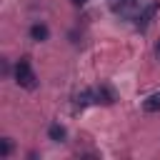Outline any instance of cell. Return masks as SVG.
I'll return each mask as SVG.
<instances>
[{
  "label": "cell",
  "mask_w": 160,
  "mask_h": 160,
  "mask_svg": "<svg viewBox=\"0 0 160 160\" xmlns=\"http://www.w3.org/2000/svg\"><path fill=\"white\" fill-rule=\"evenodd\" d=\"M15 82L20 88H25V90H35L38 88V75H35V70H32L28 58L18 60V65H15Z\"/></svg>",
  "instance_id": "6da1fadb"
},
{
  "label": "cell",
  "mask_w": 160,
  "mask_h": 160,
  "mask_svg": "<svg viewBox=\"0 0 160 160\" xmlns=\"http://www.w3.org/2000/svg\"><path fill=\"white\" fill-rule=\"evenodd\" d=\"M158 8H160V2L158 0H152V2H148L140 12H138V18H135V25L140 28V30H145L150 22H152V18H155V12H158Z\"/></svg>",
  "instance_id": "7a4b0ae2"
},
{
  "label": "cell",
  "mask_w": 160,
  "mask_h": 160,
  "mask_svg": "<svg viewBox=\"0 0 160 160\" xmlns=\"http://www.w3.org/2000/svg\"><path fill=\"white\" fill-rule=\"evenodd\" d=\"M92 92H95V102H102V105H112V102L118 100L115 90H112L110 85H105V82H100L98 88H92Z\"/></svg>",
  "instance_id": "3957f363"
},
{
  "label": "cell",
  "mask_w": 160,
  "mask_h": 160,
  "mask_svg": "<svg viewBox=\"0 0 160 160\" xmlns=\"http://www.w3.org/2000/svg\"><path fill=\"white\" fill-rule=\"evenodd\" d=\"M48 38H50V30H48L45 22H32V25H30V40L42 42V40H48Z\"/></svg>",
  "instance_id": "277c9868"
},
{
  "label": "cell",
  "mask_w": 160,
  "mask_h": 160,
  "mask_svg": "<svg viewBox=\"0 0 160 160\" xmlns=\"http://www.w3.org/2000/svg\"><path fill=\"white\" fill-rule=\"evenodd\" d=\"M65 135H68V132H65V128H62L60 122H52V125L48 128V138H50L52 142H62Z\"/></svg>",
  "instance_id": "5b68a950"
},
{
  "label": "cell",
  "mask_w": 160,
  "mask_h": 160,
  "mask_svg": "<svg viewBox=\"0 0 160 160\" xmlns=\"http://www.w3.org/2000/svg\"><path fill=\"white\" fill-rule=\"evenodd\" d=\"M90 102H95V92H92V88H88V90H82V92L75 95V105H78V108H85V105H90Z\"/></svg>",
  "instance_id": "8992f818"
},
{
  "label": "cell",
  "mask_w": 160,
  "mask_h": 160,
  "mask_svg": "<svg viewBox=\"0 0 160 160\" xmlns=\"http://www.w3.org/2000/svg\"><path fill=\"white\" fill-rule=\"evenodd\" d=\"M142 110L145 112H160V92H152L150 98H145Z\"/></svg>",
  "instance_id": "52a82bcc"
},
{
  "label": "cell",
  "mask_w": 160,
  "mask_h": 160,
  "mask_svg": "<svg viewBox=\"0 0 160 160\" xmlns=\"http://www.w3.org/2000/svg\"><path fill=\"white\" fill-rule=\"evenodd\" d=\"M140 2H142V0H110V5H112L115 12H128L130 8L140 5Z\"/></svg>",
  "instance_id": "ba28073f"
},
{
  "label": "cell",
  "mask_w": 160,
  "mask_h": 160,
  "mask_svg": "<svg viewBox=\"0 0 160 160\" xmlns=\"http://www.w3.org/2000/svg\"><path fill=\"white\" fill-rule=\"evenodd\" d=\"M12 152V140L10 138H2V158H8Z\"/></svg>",
  "instance_id": "9c48e42d"
},
{
  "label": "cell",
  "mask_w": 160,
  "mask_h": 160,
  "mask_svg": "<svg viewBox=\"0 0 160 160\" xmlns=\"http://www.w3.org/2000/svg\"><path fill=\"white\" fill-rule=\"evenodd\" d=\"M155 55H158V58H160V40H158V42H155Z\"/></svg>",
  "instance_id": "30bf717a"
},
{
  "label": "cell",
  "mask_w": 160,
  "mask_h": 160,
  "mask_svg": "<svg viewBox=\"0 0 160 160\" xmlns=\"http://www.w3.org/2000/svg\"><path fill=\"white\" fill-rule=\"evenodd\" d=\"M88 0H72V5H85Z\"/></svg>",
  "instance_id": "8fae6325"
}]
</instances>
